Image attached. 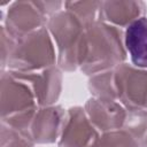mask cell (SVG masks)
Instances as JSON below:
<instances>
[{
    "label": "cell",
    "mask_w": 147,
    "mask_h": 147,
    "mask_svg": "<svg viewBox=\"0 0 147 147\" xmlns=\"http://www.w3.org/2000/svg\"><path fill=\"white\" fill-rule=\"evenodd\" d=\"M126 57L124 30L101 21L85 26L78 57V69L83 74L92 77L114 69Z\"/></svg>",
    "instance_id": "6da1fadb"
},
{
    "label": "cell",
    "mask_w": 147,
    "mask_h": 147,
    "mask_svg": "<svg viewBox=\"0 0 147 147\" xmlns=\"http://www.w3.org/2000/svg\"><path fill=\"white\" fill-rule=\"evenodd\" d=\"M57 65L54 41L47 28L39 29L15 41L6 68L9 71L30 74Z\"/></svg>",
    "instance_id": "7a4b0ae2"
},
{
    "label": "cell",
    "mask_w": 147,
    "mask_h": 147,
    "mask_svg": "<svg viewBox=\"0 0 147 147\" xmlns=\"http://www.w3.org/2000/svg\"><path fill=\"white\" fill-rule=\"evenodd\" d=\"M46 28L55 45L57 67L67 72L78 69L79 47L85 25L63 8L48 20Z\"/></svg>",
    "instance_id": "3957f363"
},
{
    "label": "cell",
    "mask_w": 147,
    "mask_h": 147,
    "mask_svg": "<svg viewBox=\"0 0 147 147\" xmlns=\"http://www.w3.org/2000/svg\"><path fill=\"white\" fill-rule=\"evenodd\" d=\"M111 99L125 109L147 110V70L126 62L111 69Z\"/></svg>",
    "instance_id": "277c9868"
},
{
    "label": "cell",
    "mask_w": 147,
    "mask_h": 147,
    "mask_svg": "<svg viewBox=\"0 0 147 147\" xmlns=\"http://www.w3.org/2000/svg\"><path fill=\"white\" fill-rule=\"evenodd\" d=\"M48 17L37 1H13L2 9L1 26L14 39H20L47 25Z\"/></svg>",
    "instance_id": "5b68a950"
},
{
    "label": "cell",
    "mask_w": 147,
    "mask_h": 147,
    "mask_svg": "<svg viewBox=\"0 0 147 147\" xmlns=\"http://www.w3.org/2000/svg\"><path fill=\"white\" fill-rule=\"evenodd\" d=\"M38 107L30 85L13 71L1 72V119L28 113Z\"/></svg>",
    "instance_id": "8992f818"
},
{
    "label": "cell",
    "mask_w": 147,
    "mask_h": 147,
    "mask_svg": "<svg viewBox=\"0 0 147 147\" xmlns=\"http://www.w3.org/2000/svg\"><path fill=\"white\" fill-rule=\"evenodd\" d=\"M101 133L90 122L84 107L67 110L65 121L57 141L59 147H98Z\"/></svg>",
    "instance_id": "52a82bcc"
},
{
    "label": "cell",
    "mask_w": 147,
    "mask_h": 147,
    "mask_svg": "<svg viewBox=\"0 0 147 147\" xmlns=\"http://www.w3.org/2000/svg\"><path fill=\"white\" fill-rule=\"evenodd\" d=\"M84 110L92 125L100 133L123 129L126 109L116 100L92 96L85 102Z\"/></svg>",
    "instance_id": "ba28073f"
},
{
    "label": "cell",
    "mask_w": 147,
    "mask_h": 147,
    "mask_svg": "<svg viewBox=\"0 0 147 147\" xmlns=\"http://www.w3.org/2000/svg\"><path fill=\"white\" fill-rule=\"evenodd\" d=\"M67 110L61 106L38 107L30 125V138L37 145H48L59 141Z\"/></svg>",
    "instance_id": "9c48e42d"
},
{
    "label": "cell",
    "mask_w": 147,
    "mask_h": 147,
    "mask_svg": "<svg viewBox=\"0 0 147 147\" xmlns=\"http://www.w3.org/2000/svg\"><path fill=\"white\" fill-rule=\"evenodd\" d=\"M62 72L57 65H53L37 72L15 74L30 85L38 107H46L55 105L60 98L62 91Z\"/></svg>",
    "instance_id": "30bf717a"
},
{
    "label": "cell",
    "mask_w": 147,
    "mask_h": 147,
    "mask_svg": "<svg viewBox=\"0 0 147 147\" xmlns=\"http://www.w3.org/2000/svg\"><path fill=\"white\" fill-rule=\"evenodd\" d=\"M146 3L142 1H101L99 9V21L126 29L133 22L145 16Z\"/></svg>",
    "instance_id": "8fae6325"
},
{
    "label": "cell",
    "mask_w": 147,
    "mask_h": 147,
    "mask_svg": "<svg viewBox=\"0 0 147 147\" xmlns=\"http://www.w3.org/2000/svg\"><path fill=\"white\" fill-rule=\"evenodd\" d=\"M124 44L131 64L147 70V17L144 16L124 30Z\"/></svg>",
    "instance_id": "7c38bea8"
},
{
    "label": "cell",
    "mask_w": 147,
    "mask_h": 147,
    "mask_svg": "<svg viewBox=\"0 0 147 147\" xmlns=\"http://www.w3.org/2000/svg\"><path fill=\"white\" fill-rule=\"evenodd\" d=\"M101 1H64L63 8L72 13L85 26L99 21Z\"/></svg>",
    "instance_id": "4fadbf2b"
},
{
    "label": "cell",
    "mask_w": 147,
    "mask_h": 147,
    "mask_svg": "<svg viewBox=\"0 0 147 147\" xmlns=\"http://www.w3.org/2000/svg\"><path fill=\"white\" fill-rule=\"evenodd\" d=\"M138 141L147 133V110L146 109H126V117L123 129Z\"/></svg>",
    "instance_id": "5bb4252c"
},
{
    "label": "cell",
    "mask_w": 147,
    "mask_h": 147,
    "mask_svg": "<svg viewBox=\"0 0 147 147\" xmlns=\"http://www.w3.org/2000/svg\"><path fill=\"white\" fill-rule=\"evenodd\" d=\"M98 147H139V141L124 130L101 133Z\"/></svg>",
    "instance_id": "9a60e30c"
},
{
    "label": "cell",
    "mask_w": 147,
    "mask_h": 147,
    "mask_svg": "<svg viewBox=\"0 0 147 147\" xmlns=\"http://www.w3.org/2000/svg\"><path fill=\"white\" fill-rule=\"evenodd\" d=\"M1 147H39L30 138L1 123Z\"/></svg>",
    "instance_id": "2e32d148"
},
{
    "label": "cell",
    "mask_w": 147,
    "mask_h": 147,
    "mask_svg": "<svg viewBox=\"0 0 147 147\" xmlns=\"http://www.w3.org/2000/svg\"><path fill=\"white\" fill-rule=\"evenodd\" d=\"M16 39H14L10 34L7 33V31L1 26V68L2 71H6V64L8 56L15 45Z\"/></svg>",
    "instance_id": "e0dca14e"
},
{
    "label": "cell",
    "mask_w": 147,
    "mask_h": 147,
    "mask_svg": "<svg viewBox=\"0 0 147 147\" xmlns=\"http://www.w3.org/2000/svg\"><path fill=\"white\" fill-rule=\"evenodd\" d=\"M139 147H147V133H146V136L139 141Z\"/></svg>",
    "instance_id": "ac0fdd59"
}]
</instances>
